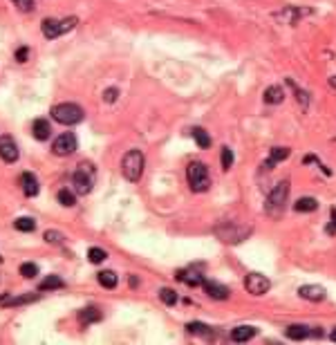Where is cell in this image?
<instances>
[{
  "label": "cell",
  "mask_w": 336,
  "mask_h": 345,
  "mask_svg": "<svg viewBox=\"0 0 336 345\" xmlns=\"http://www.w3.org/2000/svg\"><path fill=\"white\" fill-rule=\"evenodd\" d=\"M94 182H97V168H94L92 161H81L76 166L74 175H72V186H74V193L79 195H88L94 189Z\"/></svg>",
  "instance_id": "obj_1"
},
{
  "label": "cell",
  "mask_w": 336,
  "mask_h": 345,
  "mask_svg": "<svg viewBox=\"0 0 336 345\" xmlns=\"http://www.w3.org/2000/svg\"><path fill=\"white\" fill-rule=\"evenodd\" d=\"M143 166H146V159H143V152L137 150V148H132V150H128L126 155H123L121 159V172L123 177H126L128 182H139L143 175Z\"/></svg>",
  "instance_id": "obj_2"
},
{
  "label": "cell",
  "mask_w": 336,
  "mask_h": 345,
  "mask_svg": "<svg viewBox=\"0 0 336 345\" xmlns=\"http://www.w3.org/2000/svg\"><path fill=\"white\" fill-rule=\"evenodd\" d=\"M287 198H289V182L282 180L271 189V193H269V198L265 202V211L271 218H278V215L282 213V209H285Z\"/></svg>",
  "instance_id": "obj_3"
},
{
  "label": "cell",
  "mask_w": 336,
  "mask_h": 345,
  "mask_svg": "<svg viewBox=\"0 0 336 345\" xmlns=\"http://www.w3.org/2000/svg\"><path fill=\"white\" fill-rule=\"evenodd\" d=\"M186 177H189V186H191L193 193H204V191H209L211 175H209L206 164H202V161H191L189 168H186Z\"/></svg>",
  "instance_id": "obj_4"
},
{
  "label": "cell",
  "mask_w": 336,
  "mask_h": 345,
  "mask_svg": "<svg viewBox=\"0 0 336 345\" xmlns=\"http://www.w3.org/2000/svg\"><path fill=\"white\" fill-rule=\"evenodd\" d=\"M79 25V18L76 16H67L63 21H56V18H43L41 23V32L45 38H59L61 34H67V32H72L74 27Z\"/></svg>",
  "instance_id": "obj_5"
},
{
  "label": "cell",
  "mask_w": 336,
  "mask_h": 345,
  "mask_svg": "<svg viewBox=\"0 0 336 345\" xmlns=\"http://www.w3.org/2000/svg\"><path fill=\"white\" fill-rule=\"evenodd\" d=\"M52 117L54 121L63 123V126H74V123H81L85 117L83 108L76 103H59L52 108Z\"/></svg>",
  "instance_id": "obj_6"
},
{
  "label": "cell",
  "mask_w": 336,
  "mask_h": 345,
  "mask_svg": "<svg viewBox=\"0 0 336 345\" xmlns=\"http://www.w3.org/2000/svg\"><path fill=\"white\" fill-rule=\"evenodd\" d=\"M249 233H251V229H249V227H235V224H229V222L218 224V227H215V236H218L222 242H227V244L242 242Z\"/></svg>",
  "instance_id": "obj_7"
},
{
  "label": "cell",
  "mask_w": 336,
  "mask_h": 345,
  "mask_svg": "<svg viewBox=\"0 0 336 345\" xmlns=\"http://www.w3.org/2000/svg\"><path fill=\"white\" fill-rule=\"evenodd\" d=\"M269 287H271L269 278L258 274V271H251V274H247V278H244V289L251 296H265L269 291Z\"/></svg>",
  "instance_id": "obj_8"
},
{
  "label": "cell",
  "mask_w": 336,
  "mask_h": 345,
  "mask_svg": "<svg viewBox=\"0 0 336 345\" xmlns=\"http://www.w3.org/2000/svg\"><path fill=\"white\" fill-rule=\"evenodd\" d=\"M74 150H76V137L72 135V132H63V135H59L54 139V143H52V152L59 157H67Z\"/></svg>",
  "instance_id": "obj_9"
},
{
  "label": "cell",
  "mask_w": 336,
  "mask_h": 345,
  "mask_svg": "<svg viewBox=\"0 0 336 345\" xmlns=\"http://www.w3.org/2000/svg\"><path fill=\"white\" fill-rule=\"evenodd\" d=\"M18 146L16 141H14L9 135H3L0 137V159L5 161V164H14V161H18Z\"/></svg>",
  "instance_id": "obj_10"
},
{
  "label": "cell",
  "mask_w": 336,
  "mask_h": 345,
  "mask_svg": "<svg viewBox=\"0 0 336 345\" xmlns=\"http://www.w3.org/2000/svg\"><path fill=\"white\" fill-rule=\"evenodd\" d=\"M202 287H204L206 296L213 300H227L229 296H231V289H229L227 285H222V282L218 280H204L202 282Z\"/></svg>",
  "instance_id": "obj_11"
},
{
  "label": "cell",
  "mask_w": 336,
  "mask_h": 345,
  "mask_svg": "<svg viewBox=\"0 0 336 345\" xmlns=\"http://www.w3.org/2000/svg\"><path fill=\"white\" fill-rule=\"evenodd\" d=\"M298 296L305 300H309V303H323L327 291H325L320 285H302V287H298Z\"/></svg>",
  "instance_id": "obj_12"
},
{
  "label": "cell",
  "mask_w": 336,
  "mask_h": 345,
  "mask_svg": "<svg viewBox=\"0 0 336 345\" xmlns=\"http://www.w3.org/2000/svg\"><path fill=\"white\" fill-rule=\"evenodd\" d=\"M291 155V150L289 148H285V146H273L271 150H269V159L262 164V170H271L276 164H280V161H285L287 157Z\"/></svg>",
  "instance_id": "obj_13"
},
{
  "label": "cell",
  "mask_w": 336,
  "mask_h": 345,
  "mask_svg": "<svg viewBox=\"0 0 336 345\" xmlns=\"http://www.w3.org/2000/svg\"><path fill=\"white\" fill-rule=\"evenodd\" d=\"M177 280H180V282H184V285H189V287H200L202 282H204V276H202L198 269H193V267H189V269H182V271H177Z\"/></svg>",
  "instance_id": "obj_14"
},
{
  "label": "cell",
  "mask_w": 336,
  "mask_h": 345,
  "mask_svg": "<svg viewBox=\"0 0 336 345\" xmlns=\"http://www.w3.org/2000/svg\"><path fill=\"white\" fill-rule=\"evenodd\" d=\"M256 334H258V329L253 327V325H238V327L231 329V341L244 343V341H251Z\"/></svg>",
  "instance_id": "obj_15"
},
{
  "label": "cell",
  "mask_w": 336,
  "mask_h": 345,
  "mask_svg": "<svg viewBox=\"0 0 336 345\" xmlns=\"http://www.w3.org/2000/svg\"><path fill=\"white\" fill-rule=\"evenodd\" d=\"M21 186H23V193H25L27 198L38 195V180H36V175H32V172H23L21 175Z\"/></svg>",
  "instance_id": "obj_16"
},
{
  "label": "cell",
  "mask_w": 336,
  "mask_h": 345,
  "mask_svg": "<svg viewBox=\"0 0 336 345\" xmlns=\"http://www.w3.org/2000/svg\"><path fill=\"white\" fill-rule=\"evenodd\" d=\"M309 334H311V329L307 327V325H298V323L289 325V327L285 329V336L291 338V341H305Z\"/></svg>",
  "instance_id": "obj_17"
},
{
  "label": "cell",
  "mask_w": 336,
  "mask_h": 345,
  "mask_svg": "<svg viewBox=\"0 0 336 345\" xmlns=\"http://www.w3.org/2000/svg\"><path fill=\"white\" fill-rule=\"evenodd\" d=\"M32 132L34 137L38 139V141H45V139H50V132H52V126L47 119H36V121L32 123Z\"/></svg>",
  "instance_id": "obj_18"
},
{
  "label": "cell",
  "mask_w": 336,
  "mask_h": 345,
  "mask_svg": "<svg viewBox=\"0 0 336 345\" xmlns=\"http://www.w3.org/2000/svg\"><path fill=\"white\" fill-rule=\"evenodd\" d=\"M41 298V294H25V296H18V298H7V294L0 296V305H7V307H18V305H27L34 303V300Z\"/></svg>",
  "instance_id": "obj_19"
},
{
  "label": "cell",
  "mask_w": 336,
  "mask_h": 345,
  "mask_svg": "<svg viewBox=\"0 0 336 345\" xmlns=\"http://www.w3.org/2000/svg\"><path fill=\"white\" fill-rule=\"evenodd\" d=\"M262 99H265V103H269V105H278V103H282V99H285V90H282L280 85H269Z\"/></svg>",
  "instance_id": "obj_20"
},
{
  "label": "cell",
  "mask_w": 336,
  "mask_h": 345,
  "mask_svg": "<svg viewBox=\"0 0 336 345\" xmlns=\"http://www.w3.org/2000/svg\"><path fill=\"white\" fill-rule=\"evenodd\" d=\"M309 12H311V9H305V12H302V9H296V7H285L280 14H278V18H280V21H285V23H289V25H296L302 14H309Z\"/></svg>",
  "instance_id": "obj_21"
},
{
  "label": "cell",
  "mask_w": 336,
  "mask_h": 345,
  "mask_svg": "<svg viewBox=\"0 0 336 345\" xmlns=\"http://www.w3.org/2000/svg\"><path fill=\"white\" fill-rule=\"evenodd\" d=\"M294 209L298 211V213H314V211L318 209V200H314V198H300L298 202L294 204Z\"/></svg>",
  "instance_id": "obj_22"
},
{
  "label": "cell",
  "mask_w": 336,
  "mask_h": 345,
  "mask_svg": "<svg viewBox=\"0 0 336 345\" xmlns=\"http://www.w3.org/2000/svg\"><path fill=\"white\" fill-rule=\"evenodd\" d=\"M79 320H81V323H83V325L99 323V320H101V311H99L97 307H85V309H81Z\"/></svg>",
  "instance_id": "obj_23"
},
{
  "label": "cell",
  "mask_w": 336,
  "mask_h": 345,
  "mask_svg": "<svg viewBox=\"0 0 336 345\" xmlns=\"http://www.w3.org/2000/svg\"><path fill=\"white\" fill-rule=\"evenodd\" d=\"M65 287V282H63V278H59V276H50V278H45V280L38 285V291H52V289H63Z\"/></svg>",
  "instance_id": "obj_24"
},
{
  "label": "cell",
  "mask_w": 336,
  "mask_h": 345,
  "mask_svg": "<svg viewBox=\"0 0 336 345\" xmlns=\"http://www.w3.org/2000/svg\"><path fill=\"white\" fill-rule=\"evenodd\" d=\"M97 280L101 287H105V289H114L119 282V278L114 271H101V274H97Z\"/></svg>",
  "instance_id": "obj_25"
},
{
  "label": "cell",
  "mask_w": 336,
  "mask_h": 345,
  "mask_svg": "<svg viewBox=\"0 0 336 345\" xmlns=\"http://www.w3.org/2000/svg\"><path fill=\"white\" fill-rule=\"evenodd\" d=\"M191 135H193V139L198 141L200 148H209L211 146V137H209V132H206L204 128H200V126L191 128Z\"/></svg>",
  "instance_id": "obj_26"
},
{
  "label": "cell",
  "mask_w": 336,
  "mask_h": 345,
  "mask_svg": "<svg viewBox=\"0 0 336 345\" xmlns=\"http://www.w3.org/2000/svg\"><path fill=\"white\" fill-rule=\"evenodd\" d=\"M14 229H18V231H23V233H32L34 229H36V220L34 218H16L14 220Z\"/></svg>",
  "instance_id": "obj_27"
},
{
  "label": "cell",
  "mask_w": 336,
  "mask_h": 345,
  "mask_svg": "<svg viewBox=\"0 0 336 345\" xmlns=\"http://www.w3.org/2000/svg\"><path fill=\"white\" fill-rule=\"evenodd\" d=\"M56 200H59L63 207H74V204H76L74 191H67V189H61L59 193H56Z\"/></svg>",
  "instance_id": "obj_28"
},
{
  "label": "cell",
  "mask_w": 336,
  "mask_h": 345,
  "mask_svg": "<svg viewBox=\"0 0 336 345\" xmlns=\"http://www.w3.org/2000/svg\"><path fill=\"white\" fill-rule=\"evenodd\" d=\"M287 85H289V88H291V90H294V92H296V99H298V103L302 105V108H307V103H309V94H307L305 90H300L298 85H296V83H294V81H291V79H287Z\"/></svg>",
  "instance_id": "obj_29"
},
{
  "label": "cell",
  "mask_w": 336,
  "mask_h": 345,
  "mask_svg": "<svg viewBox=\"0 0 336 345\" xmlns=\"http://www.w3.org/2000/svg\"><path fill=\"white\" fill-rule=\"evenodd\" d=\"M186 329H189L191 334H200V336H209V334H211L209 325L200 323V320H195V323H189V325H186Z\"/></svg>",
  "instance_id": "obj_30"
},
{
  "label": "cell",
  "mask_w": 336,
  "mask_h": 345,
  "mask_svg": "<svg viewBox=\"0 0 336 345\" xmlns=\"http://www.w3.org/2000/svg\"><path fill=\"white\" fill-rule=\"evenodd\" d=\"M105 258H108V253H105L103 249H99V247H92L88 251V260L92 262V265H99V262H103Z\"/></svg>",
  "instance_id": "obj_31"
},
{
  "label": "cell",
  "mask_w": 336,
  "mask_h": 345,
  "mask_svg": "<svg viewBox=\"0 0 336 345\" xmlns=\"http://www.w3.org/2000/svg\"><path fill=\"white\" fill-rule=\"evenodd\" d=\"M159 298H161V303H164V305H168V307H173V305L177 303L175 289H168V287H164V289L159 291Z\"/></svg>",
  "instance_id": "obj_32"
},
{
  "label": "cell",
  "mask_w": 336,
  "mask_h": 345,
  "mask_svg": "<svg viewBox=\"0 0 336 345\" xmlns=\"http://www.w3.org/2000/svg\"><path fill=\"white\" fill-rule=\"evenodd\" d=\"M21 276L23 278H36L38 276V265H34V262H23L21 265Z\"/></svg>",
  "instance_id": "obj_33"
},
{
  "label": "cell",
  "mask_w": 336,
  "mask_h": 345,
  "mask_svg": "<svg viewBox=\"0 0 336 345\" xmlns=\"http://www.w3.org/2000/svg\"><path fill=\"white\" fill-rule=\"evenodd\" d=\"M231 166H233V150L229 146H224L222 148V168L229 170Z\"/></svg>",
  "instance_id": "obj_34"
},
{
  "label": "cell",
  "mask_w": 336,
  "mask_h": 345,
  "mask_svg": "<svg viewBox=\"0 0 336 345\" xmlns=\"http://www.w3.org/2000/svg\"><path fill=\"white\" fill-rule=\"evenodd\" d=\"M45 240L47 242H52V244H63V233H59V231H47L45 233Z\"/></svg>",
  "instance_id": "obj_35"
},
{
  "label": "cell",
  "mask_w": 336,
  "mask_h": 345,
  "mask_svg": "<svg viewBox=\"0 0 336 345\" xmlns=\"http://www.w3.org/2000/svg\"><path fill=\"white\" fill-rule=\"evenodd\" d=\"M117 97H119V90L117 88H108L103 92V101L105 103H114V101H117Z\"/></svg>",
  "instance_id": "obj_36"
},
{
  "label": "cell",
  "mask_w": 336,
  "mask_h": 345,
  "mask_svg": "<svg viewBox=\"0 0 336 345\" xmlns=\"http://www.w3.org/2000/svg\"><path fill=\"white\" fill-rule=\"evenodd\" d=\"M14 5L21 12H34V0H14Z\"/></svg>",
  "instance_id": "obj_37"
},
{
  "label": "cell",
  "mask_w": 336,
  "mask_h": 345,
  "mask_svg": "<svg viewBox=\"0 0 336 345\" xmlns=\"http://www.w3.org/2000/svg\"><path fill=\"white\" fill-rule=\"evenodd\" d=\"M327 233L329 236H334L336 233V207L329 211V224H327Z\"/></svg>",
  "instance_id": "obj_38"
},
{
  "label": "cell",
  "mask_w": 336,
  "mask_h": 345,
  "mask_svg": "<svg viewBox=\"0 0 336 345\" xmlns=\"http://www.w3.org/2000/svg\"><path fill=\"white\" fill-rule=\"evenodd\" d=\"M27 56H30V50H27V47H21V50L16 52V61H18V63H25Z\"/></svg>",
  "instance_id": "obj_39"
},
{
  "label": "cell",
  "mask_w": 336,
  "mask_h": 345,
  "mask_svg": "<svg viewBox=\"0 0 336 345\" xmlns=\"http://www.w3.org/2000/svg\"><path fill=\"white\" fill-rule=\"evenodd\" d=\"M130 287H137V276H130Z\"/></svg>",
  "instance_id": "obj_40"
},
{
  "label": "cell",
  "mask_w": 336,
  "mask_h": 345,
  "mask_svg": "<svg viewBox=\"0 0 336 345\" xmlns=\"http://www.w3.org/2000/svg\"><path fill=\"white\" fill-rule=\"evenodd\" d=\"M329 85H332V88H336V76H329Z\"/></svg>",
  "instance_id": "obj_41"
},
{
  "label": "cell",
  "mask_w": 336,
  "mask_h": 345,
  "mask_svg": "<svg viewBox=\"0 0 336 345\" xmlns=\"http://www.w3.org/2000/svg\"><path fill=\"white\" fill-rule=\"evenodd\" d=\"M329 338H332V341L336 343V327H334V332H332V336H329Z\"/></svg>",
  "instance_id": "obj_42"
},
{
  "label": "cell",
  "mask_w": 336,
  "mask_h": 345,
  "mask_svg": "<svg viewBox=\"0 0 336 345\" xmlns=\"http://www.w3.org/2000/svg\"><path fill=\"white\" fill-rule=\"evenodd\" d=\"M0 260H3V258H0Z\"/></svg>",
  "instance_id": "obj_43"
}]
</instances>
